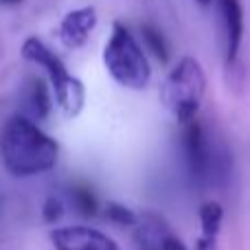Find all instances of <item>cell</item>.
I'll use <instances>...</instances> for the list:
<instances>
[{"instance_id": "cell-8", "label": "cell", "mask_w": 250, "mask_h": 250, "mask_svg": "<svg viewBox=\"0 0 250 250\" xmlns=\"http://www.w3.org/2000/svg\"><path fill=\"white\" fill-rule=\"evenodd\" d=\"M97 26V11L95 7H82L66 13L60 24V40L64 46L79 48L90 38L92 29Z\"/></svg>"}, {"instance_id": "cell-17", "label": "cell", "mask_w": 250, "mask_h": 250, "mask_svg": "<svg viewBox=\"0 0 250 250\" xmlns=\"http://www.w3.org/2000/svg\"><path fill=\"white\" fill-rule=\"evenodd\" d=\"M195 2H198L200 7H211V4L215 2V0H195Z\"/></svg>"}, {"instance_id": "cell-9", "label": "cell", "mask_w": 250, "mask_h": 250, "mask_svg": "<svg viewBox=\"0 0 250 250\" xmlns=\"http://www.w3.org/2000/svg\"><path fill=\"white\" fill-rule=\"evenodd\" d=\"M220 7L222 26H224V42H226V62L233 64L239 55L244 35V11L239 0H215Z\"/></svg>"}, {"instance_id": "cell-18", "label": "cell", "mask_w": 250, "mask_h": 250, "mask_svg": "<svg viewBox=\"0 0 250 250\" xmlns=\"http://www.w3.org/2000/svg\"><path fill=\"white\" fill-rule=\"evenodd\" d=\"M2 4H18V2H22V0H0Z\"/></svg>"}, {"instance_id": "cell-15", "label": "cell", "mask_w": 250, "mask_h": 250, "mask_svg": "<svg viewBox=\"0 0 250 250\" xmlns=\"http://www.w3.org/2000/svg\"><path fill=\"white\" fill-rule=\"evenodd\" d=\"M62 215H64V202L57 198H48L42 207V217L46 222H57Z\"/></svg>"}, {"instance_id": "cell-16", "label": "cell", "mask_w": 250, "mask_h": 250, "mask_svg": "<svg viewBox=\"0 0 250 250\" xmlns=\"http://www.w3.org/2000/svg\"><path fill=\"white\" fill-rule=\"evenodd\" d=\"M193 250H217V237L215 235H200Z\"/></svg>"}, {"instance_id": "cell-2", "label": "cell", "mask_w": 250, "mask_h": 250, "mask_svg": "<svg viewBox=\"0 0 250 250\" xmlns=\"http://www.w3.org/2000/svg\"><path fill=\"white\" fill-rule=\"evenodd\" d=\"M104 64L110 77L129 90H143L151 79V66L141 44L121 22L112 24V33L104 48Z\"/></svg>"}, {"instance_id": "cell-3", "label": "cell", "mask_w": 250, "mask_h": 250, "mask_svg": "<svg viewBox=\"0 0 250 250\" xmlns=\"http://www.w3.org/2000/svg\"><path fill=\"white\" fill-rule=\"evenodd\" d=\"M22 57L42 66L46 70L48 79H51L53 95H55V101L60 104V108L64 110L66 117H70V119L77 117L83 110V104H86V88H83V83L77 77H73L66 70L64 62L40 38L24 40V44H22Z\"/></svg>"}, {"instance_id": "cell-5", "label": "cell", "mask_w": 250, "mask_h": 250, "mask_svg": "<svg viewBox=\"0 0 250 250\" xmlns=\"http://www.w3.org/2000/svg\"><path fill=\"white\" fill-rule=\"evenodd\" d=\"M182 147H185V158H187V165H189V171L193 176V180L198 185L207 182L213 173L215 158H213L208 138L204 134V127L198 121V117L182 123Z\"/></svg>"}, {"instance_id": "cell-1", "label": "cell", "mask_w": 250, "mask_h": 250, "mask_svg": "<svg viewBox=\"0 0 250 250\" xmlns=\"http://www.w3.org/2000/svg\"><path fill=\"white\" fill-rule=\"evenodd\" d=\"M60 145L31 119L11 117L0 134V158L11 176L31 178L55 167Z\"/></svg>"}, {"instance_id": "cell-4", "label": "cell", "mask_w": 250, "mask_h": 250, "mask_svg": "<svg viewBox=\"0 0 250 250\" xmlns=\"http://www.w3.org/2000/svg\"><path fill=\"white\" fill-rule=\"evenodd\" d=\"M207 92V75L195 57H182L163 86V101L180 123L198 117Z\"/></svg>"}, {"instance_id": "cell-11", "label": "cell", "mask_w": 250, "mask_h": 250, "mask_svg": "<svg viewBox=\"0 0 250 250\" xmlns=\"http://www.w3.org/2000/svg\"><path fill=\"white\" fill-rule=\"evenodd\" d=\"M222 220H224V208L217 202H207L200 208V229L202 235H220Z\"/></svg>"}, {"instance_id": "cell-14", "label": "cell", "mask_w": 250, "mask_h": 250, "mask_svg": "<svg viewBox=\"0 0 250 250\" xmlns=\"http://www.w3.org/2000/svg\"><path fill=\"white\" fill-rule=\"evenodd\" d=\"M105 220H110L112 224L117 226H136L138 217L134 211H129L127 207H123V204L119 202H108L105 204V211H104Z\"/></svg>"}, {"instance_id": "cell-7", "label": "cell", "mask_w": 250, "mask_h": 250, "mask_svg": "<svg viewBox=\"0 0 250 250\" xmlns=\"http://www.w3.org/2000/svg\"><path fill=\"white\" fill-rule=\"evenodd\" d=\"M136 246L138 250H187L171 226L154 213H147L136 222Z\"/></svg>"}, {"instance_id": "cell-13", "label": "cell", "mask_w": 250, "mask_h": 250, "mask_svg": "<svg viewBox=\"0 0 250 250\" xmlns=\"http://www.w3.org/2000/svg\"><path fill=\"white\" fill-rule=\"evenodd\" d=\"M141 35H143V42L147 44V48L156 55V60H160V64H165V62L169 60V48H167V42H165L163 33L151 24H143Z\"/></svg>"}, {"instance_id": "cell-6", "label": "cell", "mask_w": 250, "mask_h": 250, "mask_svg": "<svg viewBox=\"0 0 250 250\" xmlns=\"http://www.w3.org/2000/svg\"><path fill=\"white\" fill-rule=\"evenodd\" d=\"M55 250H121L117 242L92 226H64L51 233Z\"/></svg>"}, {"instance_id": "cell-12", "label": "cell", "mask_w": 250, "mask_h": 250, "mask_svg": "<svg viewBox=\"0 0 250 250\" xmlns=\"http://www.w3.org/2000/svg\"><path fill=\"white\" fill-rule=\"evenodd\" d=\"M70 200H73V207L77 211V215L82 217H95L97 215V198L88 187L77 185L70 189Z\"/></svg>"}, {"instance_id": "cell-10", "label": "cell", "mask_w": 250, "mask_h": 250, "mask_svg": "<svg viewBox=\"0 0 250 250\" xmlns=\"http://www.w3.org/2000/svg\"><path fill=\"white\" fill-rule=\"evenodd\" d=\"M26 104H29L31 112L38 119H46L51 114L53 97L42 79H35V77L29 79V83H26Z\"/></svg>"}]
</instances>
